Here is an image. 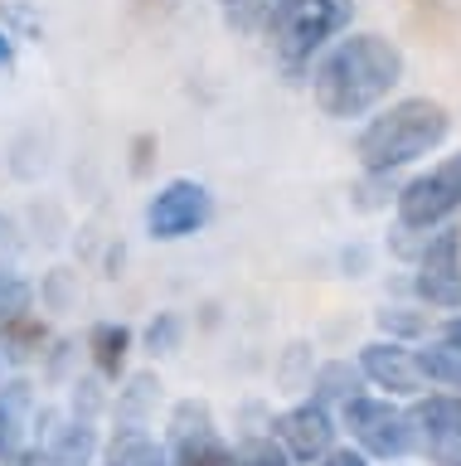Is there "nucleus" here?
<instances>
[{"label": "nucleus", "instance_id": "11", "mask_svg": "<svg viewBox=\"0 0 461 466\" xmlns=\"http://www.w3.org/2000/svg\"><path fill=\"white\" fill-rule=\"evenodd\" d=\"M355 364H359V374H365V384L374 393H384V399L408 403V399H417V393H427V379H423V370H417V355H413L408 340L374 335V340L359 345Z\"/></svg>", "mask_w": 461, "mask_h": 466}, {"label": "nucleus", "instance_id": "15", "mask_svg": "<svg viewBox=\"0 0 461 466\" xmlns=\"http://www.w3.org/2000/svg\"><path fill=\"white\" fill-rule=\"evenodd\" d=\"M132 350H136V330L126 320H97V326L83 335V355H88L93 374L103 384H117V379L132 370Z\"/></svg>", "mask_w": 461, "mask_h": 466}, {"label": "nucleus", "instance_id": "21", "mask_svg": "<svg viewBox=\"0 0 461 466\" xmlns=\"http://www.w3.org/2000/svg\"><path fill=\"white\" fill-rule=\"evenodd\" d=\"M35 301H39V291H35V282L25 272H0V330L5 326H15V320H25V316H35Z\"/></svg>", "mask_w": 461, "mask_h": 466}, {"label": "nucleus", "instance_id": "25", "mask_svg": "<svg viewBox=\"0 0 461 466\" xmlns=\"http://www.w3.org/2000/svg\"><path fill=\"white\" fill-rule=\"evenodd\" d=\"M180 335H185V320L175 311H155L146 320V330H141V345L151 350V355H175L180 350Z\"/></svg>", "mask_w": 461, "mask_h": 466}, {"label": "nucleus", "instance_id": "14", "mask_svg": "<svg viewBox=\"0 0 461 466\" xmlns=\"http://www.w3.org/2000/svg\"><path fill=\"white\" fill-rule=\"evenodd\" d=\"M35 403H39V384H35L30 374L15 370V374L0 379V461L30 442Z\"/></svg>", "mask_w": 461, "mask_h": 466}, {"label": "nucleus", "instance_id": "30", "mask_svg": "<svg viewBox=\"0 0 461 466\" xmlns=\"http://www.w3.org/2000/svg\"><path fill=\"white\" fill-rule=\"evenodd\" d=\"M0 466H45V457H39V447H35V442H25L20 451H10V457L0 461Z\"/></svg>", "mask_w": 461, "mask_h": 466}, {"label": "nucleus", "instance_id": "10", "mask_svg": "<svg viewBox=\"0 0 461 466\" xmlns=\"http://www.w3.org/2000/svg\"><path fill=\"white\" fill-rule=\"evenodd\" d=\"M267 432L282 442L292 466H316L330 447L340 442V418H336V408H326V403H316V399L301 393L296 403H286L282 413L267 422Z\"/></svg>", "mask_w": 461, "mask_h": 466}, {"label": "nucleus", "instance_id": "22", "mask_svg": "<svg viewBox=\"0 0 461 466\" xmlns=\"http://www.w3.org/2000/svg\"><path fill=\"white\" fill-rule=\"evenodd\" d=\"M228 466H292V457L282 451V442L272 432H243L228 447Z\"/></svg>", "mask_w": 461, "mask_h": 466}, {"label": "nucleus", "instance_id": "9", "mask_svg": "<svg viewBox=\"0 0 461 466\" xmlns=\"http://www.w3.org/2000/svg\"><path fill=\"white\" fill-rule=\"evenodd\" d=\"M30 442L39 447L45 466H97L103 451V432L88 418H74L59 403H35V422H30Z\"/></svg>", "mask_w": 461, "mask_h": 466}, {"label": "nucleus", "instance_id": "12", "mask_svg": "<svg viewBox=\"0 0 461 466\" xmlns=\"http://www.w3.org/2000/svg\"><path fill=\"white\" fill-rule=\"evenodd\" d=\"M408 418L417 437V457L446 461L452 451H461V393L446 389L417 393V399H408Z\"/></svg>", "mask_w": 461, "mask_h": 466}, {"label": "nucleus", "instance_id": "31", "mask_svg": "<svg viewBox=\"0 0 461 466\" xmlns=\"http://www.w3.org/2000/svg\"><path fill=\"white\" fill-rule=\"evenodd\" d=\"M437 335H442L446 345H456V350H461V311H452V316H446L442 326H437Z\"/></svg>", "mask_w": 461, "mask_h": 466}, {"label": "nucleus", "instance_id": "20", "mask_svg": "<svg viewBox=\"0 0 461 466\" xmlns=\"http://www.w3.org/2000/svg\"><path fill=\"white\" fill-rule=\"evenodd\" d=\"M374 320H379V335H388V340H427L432 330V311L427 306H384V311H374Z\"/></svg>", "mask_w": 461, "mask_h": 466}, {"label": "nucleus", "instance_id": "2", "mask_svg": "<svg viewBox=\"0 0 461 466\" xmlns=\"http://www.w3.org/2000/svg\"><path fill=\"white\" fill-rule=\"evenodd\" d=\"M446 137H452V112L437 97H403L369 112V122L355 137V156H359V170L398 175L417 166L423 156H432Z\"/></svg>", "mask_w": 461, "mask_h": 466}, {"label": "nucleus", "instance_id": "29", "mask_svg": "<svg viewBox=\"0 0 461 466\" xmlns=\"http://www.w3.org/2000/svg\"><path fill=\"white\" fill-rule=\"evenodd\" d=\"M316 466H374V461H369V457H365V451H359L355 442H336V447H330V451H326V457L316 461Z\"/></svg>", "mask_w": 461, "mask_h": 466}, {"label": "nucleus", "instance_id": "33", "mask_svg": "<svg viewBox=\"0 0 461 466\" xmlns=\"http://www.w3.org/2000/svg\"><path fill=\"white\" fill-rule=\"evenodd\" d=\"M437 466H461V451H452V457H446V461H437Z\"/></svg>", "mask_w": 461, "mask_h": 466}, {"label": "nucleus", "instance_id": "3", "mask_svg": "<svg viewBox=\"0 0 461 466\" xmlns=\"http://www.w3.org/2000/svg\"><path fill=\"white\" fill-rule=\"evenodd\" d=\"M340 418V432H350V442L365 451L374 466H394V461H408L417 457V437H413V418H408V403L398 399H384V393H355L350 403L336 408Z\"/></svg>", "mask_w": 461, "mask_h": 466}, {"label": "nucleus", "instance_id": "19", "mask_svg": "<svg viewBox=\"0 0 461 466\" xmlns=\"http://www.w3.org/2000/svg\"><path fill=\"white\" fill-rule=\"evenodd\" d=\"M417 355V370H423L427 389H446V393H461V350L446 345L442 335H432V340H417L413 345Z\"/></svg>", "mask_w": 461, "mask_h": 466}, {"label": "nucleus", "instance_id": "24", "mask_svg": "<svg viewBox=\"0 0 461 466\" xmlns=\"http://www.w3.org/2000/svg\"><path fill=\"white\" fill-rule=\"evenodd\" d=\"M74 364H78V345L74 340H49V350L39 355V379L54 389L74 384Z\"/></svg>", "mask_w": 461, "mask_h": 466}, {"label": "nucleus", "instance_id": "6", "mask_svg": "<svg viewBox=\"0 0 461 466\" xmlns=\"http://www.w3.org/2000/svg\"><path fill=\"white\" fill-rule=\"evenodd\" d=\"M165 466H228V437L205 399H180L165 413Z\"/></svg>", "mask_w": 461, "mask_h": 466}, {"label": "nucleus", "instance_id": "34", "mask_svg": "<svg viewBox=\"0 0 461 466\" xmlns=\"http://www.w3.org/2000/svg\"><path fill=\"white\" fill-rule=\"evenodd\" d=\"M219 5H238V0H219Z\"/></svg>", "mask_w": 461, "mask_h": 466}, {"label": "nucleus", "instance_id": "5", "mask_svg": "<svg viewBox=\"0 0 461 466\" xmlns=\"http://www.w3.org/2000/svg\"><path fill=\"white\" fill-rule=\"evenodd\" d=\"M456 214H461V151L432 160L427 170L403 180L394 195V224L413 233H432L452 224Z\"/></svg>", "mask_w": 461, "mask_h": 466}, {"label": "nucleus", "instance_id": "13", "mask_svg": "<svg viewBox=\"0 0 461 466\" xmlns=\"http://www.w3.org/2000/svg\"><path fill=\"white\" fill-rule=\"evenodd\" d=\"M161 374L155 370H126L117 379V393L107 399V418H112V428H151L155 413H161Z\"/></svg>", "mask_w": 461, "mask_h": 466}, {"label": "nucleus", "instance_id": "4", "mask_svg": "<svg viewBox=\"0 0 461 466\" xmlns=\"http://www.w3.org/2000/svg\"><path fill=\"white\" fill-rule=\"evenodd\" d=\"M350 20H355V0H282L267 39L286 68H301L316 54H326L350 29Z\"/></svg>", "mask_w": 461, "mask_h": 466}, {"label": "nucleus", "instance_id": "17", "mask_svg": "<svg viewBox=\"0 0 461 466\" xmlns=\"http://www.w3.org/2000/svg\"><path fill=\"white\" fill-rule=\"evenodd\" d=\"M365 374H359V364L355 360H316V370H311V384H306V399L316 403H326V408H340V403H350L355 393H365Z\"/></svg>", "mask_w": 461, "mask_h": 466}, {"label": "nucleus", "instance_id": "18", "mask_svg": "<svg viewBox=\"0 0 461 466\" xmlns=\"http://www.w3.org/2000/svg\"><path fill=\"white\" fill-rule=\"evenodd\" d=\"M49 326L39 316H25V320H15V326H5L0 330V364H5V370H30V364L45 355L49 350Z\"/></svg>", "mask_w": 461, "mask_h": 466}, {"label": "nucleus", "instance_id": "1", "mask_svg": "<svg viewBox=\"0 0 461 466\" xmlns=\"http://www.w3.org/2000/svg\"><path fill=\"white\" fill-rule=\"evenodd\" d=\"M403 49L379 29H359L350 39H336L311 68V102L330 122H359L379 112L388 93L403 83Z\"/></svg>", "mask_w": 461, "mask_h": 466}, {"label": "nucleus", "instance_id": "28", "mask_svg": "<svg viewBox=\"0 0 461 466\" xmlns=\"http://www.w3.org/2000/svg\"><path fill=\"white\" fill-rule=\"evenodd\" d=\"M311 370H316V355H311L306 345H292V350H286V364H282V384L292 389V393H306Z\"/></svg>", "mask_w": 461, "mask_h": 466}, {"label": "nucleus", "instance_id": "7", "mask_svg": "<svg viewBox=\"0 0 461 466\" xmlns=\"http://www.w3.org/2000/svg\"><path fill=\"white\" fill-rule=\"evenodd\" d=\"M408 287L417 306H427V311H446V316L461 311V228L456 224H442L423 238Z\"/></svg>", "mask_w": 461, "mask_h": 466}, {"label": "nucleus", "instance_id": "26", "mask_svg": "<svg viewBox=\"0 0 461 466\" xmlns=\"http://www.w3.org/2000/svg\"><path fill=\"white\" fill-rule=\"evenodd\" d=\"M25 253V228L10 209H0V272H10Z\"/></svg>", "mask_w": 461, "mask_h": 466}, {"label": "nucleus", "instance_id": "16", "mask_svg": "<svg viewBox=\"0 0 461 466\" xmlns=\"http://www.w3.org/2000/svg\"><path fill=\"white\" fill-rule=\"evenodd\" d=\"M97 466H165V442L151 428H112L103 437Z\"/></svg>", "mask_w": 461, "mask_h": 466}, {"label": "nucleus", "instance_id": "35", "mask_svg": "<svg viewBox=\"0 0 461 466\" xmlns=\"http://www.w3.org/2000/svg\"><path fill=\"white\" fill-rule=\"evenodd\" d=\"M0 379H5V364H0Z\"/></svg>", "mask_w": 461, "mask_h": 466}, {"label": "nucleus", "instance_id": "36", "mask_svg": "<svg viewBox=\"0 0 461 466\" xmlns=\"http://www.w3.org/2000/svg\"><path fill=\"white\" fill-rule=\"evenodd\" d=\"M394 466H398V461H394Z\"/></svg>", "mask_w": 461, "mask_h": 466}, {"label": "nucleus", "instance_id": "8", "mask_svg": "<svg viewBox=\"0 0 461 466\" xmlns=\"http://www.w3.org/2000/svg\"><path fill=\"white\" fill-rule=\"evenodd\" d=\"M214 218V195L205 180H165L155 195L146 199V233L155 243H185L195 233H205Z\"/></svg>", "mask_w": 461, "mask_h": 466}, {"label": "nucleus", "instance_id": "23", "mask_svg": "<svg viewBox=\"0 0 461 466\" xmlns=\"http://www.w3.org/2000/svg\"><path fill=\"white\" fill-rule=\"evenodd\" d=\"M107 399H112V393L103 389V379L88 370V374H74V384H68V403H64V408H68L74 418L97 422V418L107 413Z\"/></svg>", "mask_w": 461, "mask_h": 466}, {"label": "nucleus", "instance_id": "27", "mask_svg": "<svg viewBox=\"0 0 461 466\" xmlns=\"http://www.w3.org/2000/svg\"><path fill=\"white\" fill-rule=\"evenodd\" d=\"M35 291H39V301H49V311H64V306L78 297L74 272H68V268H54V272H49V277H45V282H39Z\"/></svg>", "mask_w": 461, "mask_h": 466}, {"label": "nucleus", "instance_id": "32", "mask_svg": "<svg viewBox=\"0 0 461 466\" xmlns=\"http://www.w3.org/2000/svg\"><path fill=\"white\" fill-rule=\"evenodd\" d=\"M10 64H15V44H10V35L0 29V68H10Z\"/></svg>", "mask_w": 461, "mask_h": 466}]
</instances>
